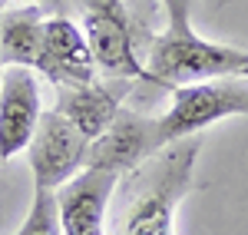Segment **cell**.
I'll list each match as a JSON object with an SVG mask.
<instances>
[{
    "label": "cell",
    "instance_id": "cell-16",
    "mask_svg": "<svg viewBox=\"0 0 248 235\" xmlns=\"http://www.w3.org/2000/svg\"><path fill=\"white\" fill-rule=\"evenodd\" d=\"M0 73H3V63H0Z\"/></svg>",
    "mask_w": 248,
    "mask_h": 235
},
{
    "label": "cell",
    "instance_id": "cell-10",
    "mask_svg": "<svg viewBox=\"0 0 248 235\" xmlns=\"http://www.w3.org/2000/svg\"><path fill=\"white\" fill-rule=\"evenodd\" d=\"M123 90L126 86H106L96 79L83 83V86H57V113H63L93 142L116 119L119 106H123Z\"/></svg>",
    "mask_w": 248,
    "mask_h": 235
},
{
    "label": "cell",
    "instance_id": "cell-6",
    "mask_svg": "<svg viewBox=\"0 0 248 235\" xmlns=\"http://www.w3.org/2000/svg\"><path fill=\"white\" fill-rule=\"evenodd\" d=\"M116 182L119 172L96 169V166H83L73 179H66L53 192L63 235H103V219Z\"/></svg>",
    "mask_w": 248,
    "mask_h": 235
},
{
    "label": "cell",
    "instance_id": "cell-12",
    "mask_svg": "<svg viewBox=\"0 0 248 235\" xmlns=\"http://www.w3.org/2000/svg\"><path fill=\"white\" fill-rule=\"evenodd\" d=\"M17 235H63L53 192L33 189V205H30V212L23 219V225L17 229Z\"/></svg>",
    "mask_w": 248,
    "mask_h": 235
},
{
    "label": "cell",
    "instance_id": "cell-5",
    "mask_svg": "<svg viewBox=\"0 0 248 235\" xmlns=\"http://www.w3.org/2000/svg\"><path fill=\"white\" fill-rule=\"evenodd\" d=\"M159 146V133H155V119L142 116L136 110L119 106L116 119L109 123V129L99 139L90 142L86 153V166L96 169H109V172H133L139 169L149 156H155Z\"/></svg>",
    "mask_w": 248,
    "mask_h": 235
},
{
    "label": "cell",
    "instance_id": "cell-14",
    "mask_svg": "<svg viewBox=\"0 0 248 235\" xmlns=\"http://www.w3.org/2000/svg\"><path fill=\"white\" fill-rule=\"evenodd\" d=\"M83 10H103V14H116V17H129L123 0H83Z\"/></svg>",
    "mask_w": 248,
    "mask_h": 235
},
{
    "label": "cell",
    "instance_id": "cell-8",
    "mask_svg": "<svg viewBox=\"0 0 248 235\" xmlns=\"http://www.w3.org/2000/svg\"><path fill=\"white\" fill-rule=\"evenodd\" d=\"M40 116V90L30 66H7L0 73V159L27 149Z\"/></svg>",
    "mask_w": 248,
    "mask_h": 235
},
{
    "label": "cell",
    "instance_id": "cell-2",
    "mask_svg": "<svg viewBox=\"0 0 248 235\" xmlns=\"http://www.w3.org/2000/svg\"><path fill=\"white\" fill-rule=\"evenodd\" d=\"M146 79L159 86H186V83H202V79H218V77H242L248 66V50L225 47L202 40L192 23L186 27H166L149 50Z\"/></svg>",
    "mask_w": 248,
    "mask_h": 235
},
{
    "label": "cell",
    "instance_id": "cell-13",
    "mask_svg": "<svg viewBox=\"0 0 248 235\" xmlns=\"http://www.w3.org/2000/svg\"><path fill=\"white\" fill-rule=\"evenodd\" d=\"M166 7V17H169V27H186L192 23V0H162Z\"/></svg>",
    "mask_w": 248,
    "mask_h": 235
},
{
    "label": "cell",
    "instance_id": "cell-1",
    "mask_svg": "<svg viewBox=\"0 0 248 235\" xmlns=\"http://www.w3.org/2000/svg\"><path fill=\"white\" fill-rule=\"evenodd\" d=\"M199 136L175 139L133 169V186L123 205L119 235H172L175 209L192 189Z\"/></svg>",
    "mask_w": 248,
    "mask_h": 235
},
{
    "label": "cell",
    "instance_id": "cell-15",
    "mask_svg": "<svg viewBox=\"0 0 248 235\" xmlns=\"http://www.w3.org/2000/svg\"><path fill=\"white\" fill-rule=\"evenodd\" d=\"M242 79H248V66H245V70H242Z\"/></svg>",
    "mask_w": 248,
    "mask_h": 235
},
{
    "label": "cell",
    "instance_id": "cell-4",
    "mask_svg": "<svg viewBox=\"0 0 248 235\" xmlns=\"http://www.w3.org/2000/svg\"><path fill=\"white\" fill-rule=\"evenodd\" d=\"M86 153H90V139L63 113H57V110L43 113L30 142H27V162H30L33 189L57 192L66 179H73L86 166Z\"/></svg>",
    "mask_w": 248,
    "mask_h": 235
},
{
    "label": "cell",
    "instance_id": "cell-11",
    "mask_svg": "<svg viewBox=\"0 0 248 235\" xmlns=\"http://www.w3.org/2000/svg\"><path fill=\"white\" fill-rule=\"evenodd\" d=\"M43 17L40 7H17L0 14V63L3 66H30L37 70Z\"/></svg>",
    "mask_w": 248,
    "mask_h": 235
},
{
    "label": "cell",
    "instance_id": "cell-9",
    "mask_svg": "<svg viewBox=\"0 0 248 235\" xmlns=\"http://www.w3.org/2000/svg\"><path fill=\"white\" fill-rule=\"evenodd\" d=\"M83 33L90 43V53L96 60V70H103L106 77L126 79H146V66L139 63L133 47V27L129 17H116L103 10H83Z\"/></svg>",
    "mask_w": 248,
    "mask_h": 235
},
{
    "label": "cell",
    "instance_id": "cell-3",
    "mask_svg": "<svg viewBox=\"0 0 248 235\" xmlns=\"http://www.w3.org/2000/svg\"><path fill=\"white\" fill-rule=\"evenodd\" d=\"M225 116H248V83L242 77H218L172 86L169 110L155 119L159 146L195 136L199 129H205Z\"/></svg>",
    "mask_w": 248,
    "mask_h": 235
},
{
    "label": "cell",
    "instance_id": "cell-7",
    "mask_svg": "<svg viewBox=\"0 0 248 235\" xmlns=\"http://www.w3.org/2000/svg\"><path fill=\"white\" fill-rule=\"evenodd\" d=\"M37 73L57 86H83L96 79V60L90 53L86 33L73 20L50 17L43 20V43H40Z\"/></svg>",
    "mask_w": 248,
    "mask_h": 235
}]
</instances>
